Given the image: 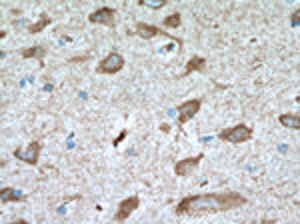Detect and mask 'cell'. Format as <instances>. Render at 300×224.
Masks as SVG:
<instances>
[{"mask_svg":"<svg viewBox=\"0 0 300 224\" xmlns=\"http://www.w3.org/2000/svg\"><path fill=\"white\" fill-rule=\"evenodd\" d=\"M124 64H126V60L120 52H110L96 66V74H116V72H120L124 68Z\"/></svg>","mask_w":300,"mask_h":224,"instance_id":"5b68a950","label":"cell"},{"mask_svg":"<svg viewBox=\"0 0 300 224\" xmlns=\"http://www.w3.org/2000/svg\"><path fill=\"white\" fill-rule=\"evenodd\" d=\"M204 70H206V58L204 56H192L190 60L186 62L184 76H188L192 72H204Z\"/></svg>","mask_w":300,"mask_h":224,"instance_id":"8fae6325","label":"cell"},{"mask_svg":"<svg viewBox=\"0 0 300 224\" xmlns=\"http://www.w3.org/2000/svg\"><path fill=\"white\" fill-rule=\"evenodd\" d=\"M182 24V16L178 12H172L170 16L164 18V28H178Z\"/></svg>","mask_w":300,"mask_h":224,"instance_id":"9a60e30c","label":"cell"},{"mask_svg":"<svg viewBox=\"0 0 300 224\" xmlns=\"http://www.w3.org/2000/svg\"><path fill=\"white\" fill-rule=\"evenodd\" d=\"M20 54H22V58H26V60H30V58L42 60L46 56V48H42V46H30V48H24Z\"/></svg>","mask_w":300,"mask_h":224,"instance_id":"5bb4252c","label":"cell"},{"mask_svg":"<svg viewBox=\"0 0 300 224\" xmlns=\"http://www.w3.org/2000/svg\"><path fill=\"white\" fill-rule=\"evenodd\" d=\"M278 122H280L284 128H290V130H300L298 114H280V116H278Z\"/></svg>","mask_w":300,"mask_h":224,"instance_id":"4fadbf2b","label":"cell"},{"mask_svg":"<svg viewBox=\"0 0 300 224\" xmlns=\"http://www.w3.org/2000/svg\"><path fill=\"white\" fill-rule=\"evenodd\" d=\"M114 18H116V10L110 6L96 8L94 12L88 14V22L92 24H102V26H114Z\"/></svg>","mask_w":300,"mask_h":224,"instance_id":"ba28073f","label":"cell"},{"mask_svg":"<svg viewBox=\"0 0 300 224\" xmlns=\"http://www.w3.org/2000/svg\"><path fill=\"white\" fill-rule=\"evenodd\" d=\"M252 138V128L248 124H236L232 128H224L219 132V140L228 144H242Z\"/></svg>","mask_w":300,"mask_h":224,"instance_id":"7a4b0ae2","label":"cell"},{"mask_svg":"<svg viewBox=\"0 0 300 224\" xmlns=\"http://www.w3.org/2000/svg\"><path fill=\"white\" fill-rule=\"evenodd\" d=\"M50 22H52V18H50L46 12H42V14L38 16V20H36V22L28 24V32H30V34H38V32H42L44 28L48 26Z\"/></svg>","mask_w":300,"mask_h":224,"instance_id":"7c38bea8","label":"cell"},{"mask_svg":"<svg viewBox=\"0 0 300 224\" xmlns=\"http://www.w3.org/2000/svg\"><path fill=\"white\" fill-rule=\"evenodd\" d=\"M200 106H202V100L200 98H192V100H186V102H182L176 112H178V126H182V124H186L188 120H192L198 112H200Z\"/></svg>","mask_w":300,"mask_h":224,"instance_id":"8992f818","label":"cell"},{"mask_svg":"<svg viewBox=\"0 0 300 224\" xmlns=\"http://www.w3.org/2000/svg\"><path fill=\"white\" fill-rule=\"evenodd\" d=\"M140 206V198L138 196H128L118 204V210L114 214V222H124L130 218V214Z\"/></svg>","mask_w":300,"mask_h":224,"instance_id":"52a82bcc","label":"cell"},{"mask_svg":"<svg viewBox=\"0 0 300 224\" xmlns=\"http://www.w3.org/2000/svg\"><path fill=\"white\" fill-rule=\"evenodd\" d=\"M126 134H128V132H126V130H122V132H120V136H116V138H114V142H112V144H114V146H118V144H120L122 140L126 138Z\"/></svg>","mask_w":300,"mask_h":224,"instance_id":"ac0fdd59","label":"cell"},{"mask_svg":"<svg viewBox=\"0 0 300 224\" xmlns=\"http://www.w3.org/2000/svg\"><path fill=\"white\" fill-rule=\"evenodd\" d=\"M142 6H150V8H154V10H158V8H162L166 6V2H156V4H152V2H140Z\"/></svg>","mask_w":300,"mask_h":224,"instance_id":"e0dca14e","label":"cell"},{"mask_svg":"<svg viewBox=\"0 0 300 224\" xmlns=\"http://www.w3.org/2000/svg\"><path fill=\"white\" fill-rule=\"evenodd\" d=\"M298 16H300V8H296L292 12V26H298Z\"/></svg>","mask_w":300,"mask_h":224,"instance_id":"d6986e66","label":"cell"},{"mask_svg":"<svg viewBox=\"0 0 300 224\" xmlns=\"http://www.w3.org/2000/svg\"><path fill=\"white\" fill-rule=\"evenodd\" d=\"M246 202V196L240 192H208V194H194L182 198L174 212L176 216H204V214H219L242 208Z\"/></svg>","mask_w":300,"mask_h":224,"instance_id":"6da1fadb","label":"cell"},{"mask_svg":"<svg viewBox=\"0 0 300 224\" xmlns=\"http://www.w3.org/2000/svg\"><path fill=\"white\" fill-rule=\"evenodd\" d=\"M40 152H42V142L40 140H32L28 146H18L14 152H12V156L16 158V160H20V162H26L30 166H36L38 164V158H40Z\"/></svg>","mask_w":300,"mask_h":224,"instance_id":"277c9868","label":"cell"},{"mask_svg":"<svg viewBox=\"0 0 300 224\" xmlns=\"http://www.w3.org/2000/svg\"><path fill=\"white\" fill-rule=\"evenodd\" d=\"M90 58V54H82V56H74V58H68V64H76V62H86Z\"/></svg>","mask_w":300,"mask_h":224,"instance_id":"2e32d148","label":"cell"},{"mask_svg":"<svg viewBox=\"0 0 300 224\" xmlns=\"http://www.w3.org/2000/svg\"><path fill=\"white\" fill-rule=\"evenodd\" d=\"M134 34H138V36L144 38V40H150V38H154V36H166V38L174 40V42L180 46V50H182V46H184V40H182V38H178V36L166 32L162 28L154 26V24H146V22H137V24H134Z\"/></svg>","mask_w":300,"mask_h":224,"instance_id":"3957f363","label":"cell"},{"mask_svg":"<svg viewBox=\"0 0 300 224\" xmlns=\"http://www.w3.org/2000/svg\"><path fill=\"white\" fill-rule=\"evenodd\" d=\"M22 200H26V194L22 190H16V188H10V186L0 190V202L2 204H6V202H22Z\"/></svg>","mask_w":300,"mask_h":224,"instance_id":"30bf717a","label":"cell"},{"mask_svg":"<svg viewBox=\"0 0 300 224\" xmlns=\"http://www.w3.org/2000/svg\"><path fill=\"white\" fill-rule=\"evenodd\" d=\"M204 158V154H198V156H188V158H182V160H178L176 164H174V174L176 176H180V178H186V176H190L192 172L198 168L200 164V160Z\"/></svg>","mask_w":300,"mask_h":224,"instance_id":"9c48e42d","label":"cell"},{"mask_svg":"<svg viewBox=\"0 0 300 224\" xmlns=\"http://www.w3.org/2000/svg\"><path fill=\"white\" fill-rule=\"evenodd\" d=\"M160 130H162V132H168V130H170V126H168V124H162V126H160Z\"/></svg>","mask_w":300,"mask_h":224,"instance_id":"ffe728a7","label":"cell"}]
</instances>
